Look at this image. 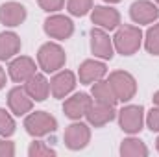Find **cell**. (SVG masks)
<instances>
[{
    "label": "cell",
    "mask_w": 159,
    "mask_h": 157,
    "mask_svg": "<svg viewBox=\"0 0 159 157\" xmlns=\"http://www.w3.org/2000/svg\"><path fill=\"white\" fill-rule=\"evenodd\" d=\"M143 37L144 35L139 26L122 24L117 28V32L113 35V46L122 56H133L135 52H139V48L143 44Z\"/></svg>",
    "instance_id": "6da1fadb"
},
{
    "label": "cell",
    "mask_w": 159,
    "mask_h": 157,
    "mask_svg": "<svg viewBox=\"0 0 159 157\" xmlns=\"http://www.w3.org/2000/svg\"><path fill=\"white\" fill-rule=\"evenodd\" d=\"M65 63H67V54L57 43H44L37 52V65L46 74L61 70Z\"/></svg>",
    "instance_id": "7a4b0ae2"
},
{
    "label": "cell",
    "mask_w": 159,
    "mask_h": 157,
    "mask_svg": "<svg viewBox=\"0 0 159 157\" xmlns=\"http://www.w3.org/2000/svg\"><path fill=\"white\" fill-rule=\"evenodd\" d=\"M24 129L28 135L39 139L44 135H50L57 129V120L46 111H35V113H28L24 118Z\"/></svg>",
    "instance_id": "3957f363"
},
{
    "label": "cell",
    "mask_w": 159,
    "mask_h": 157,
    "mask_svg": "<svg viewBox=\"0 0 159 157\" xmlns=\"http://www.w3.org/2000/svg\"><path fill=\"white\" fill-rule=\"evenodd\" d=\"M107 81L111 83L113 92H115V96H117L119 102H129L135 96V92H137V81L126 70H115V72H111Z\"/></svg>",
    "instance_id": "277c9868"
},
{
    "label": "cell",
    "mask_w": 159,
    "mask_h": 157,
    "mask_svg": "<svg viewBox=\"0 0 159 157\" xmlns=\"http://www.w3.org/2000/svg\"><path fill=\"white\" fill-rule=\"evenodd\" d=\"M63 141H65V146L72 152H78L83 150L89 141H91V128L89 124L81 122V120H74L70 126H67L65 133H63Z\"/></svg>",
    "instance_id": "5b68a950"
},
{
    "label": "cell",
    "mask_w": 159,
    "mask_h": 157,
    "mask_svg": "<svg viewBox=\"0 0 159 157\" xmlns=\"http://www.w3.org/2000/svg\"><path fill=\"white\" fill-rule=\"evenodd\" d=\"M120 129L128 135H135L144 126V109L143 105H124L119 111Z\"/></svg>",
    "instance_id": "8992f818"
},
{
    "label": "cell",
    "mask_w": 159,
    "mask_h": 157,
    "mask_svg": "<svg viewBox=\"0 0 159 157\" xmlns=\"http://www.w3.org/2000/svg\"><path fill=\"white\" fill-rule=\"evenodd\" d=\"M43 28H44V34H46L48 37L57 39V41L69 39V37L74 34V22H72L69 17L59 15V13L50 15V17L44 20Z\"/></svg>",
    "instance_id": "52a82bcc"
},
{
    "label": "cell",
    "mask_w": 159,
    "mask_h": 157,
    "mask_svg": "<svg viewBox=\"0 0 159 157\" xmlns=\"http://www.w3.org/2000/svg\"><path fill=\"white\" fill-rule=\"evenodd\" d=\"M91 52L94 54V57H98L102 61L111 59L115 54L113 37H109V34L98 26H94L91 30Z\"/></svg>",
    "instance_id": "ba28073f"
},
{
    "label": "cell",
    "mask_w": 159,
    "mask_h": 157,
    "mask_svg": "<svg viewBox=\"0 0 159 157\" xmlns=\"http://www.w3.org/2000/svg\"><path fill=\"white\" fill-rule=\"evenodd\" d=\"M91 20L94 26H98L106 32H111L120 26V13L111 6H93Z\"/></svg>",
    "instance_id": "9c48e42d"
},
{
    "label": "cell",
    "mask_w": 159,
    "mask_h": 157,
    "mask_svg": "<svg viewBox=\"0 0 159 157\" xmlns=\"http://www.w3.org/2000/svg\"><path fill=\"white\" fill-rule=\"evenodd\" d=\"M35 72H37V65L28 56H15L9 61V67H7V74H9V78L13 79L15 83H24L28 78H32Z\"/></svg>",
    "instance_id": "30bf717a"
},
{
    "label": "cell",
    "mask_w": 159,
    "mask_h": 157,
    "mask_svg": "<svg viewBox=\"0 0 159 157\" xmlns=\"http://www.w3.org/2000/svg\"><path fill=\"white\" fill-rule=\"evenodd\" d=\"M129 17L135 24H152L159 17V6L152 0H135L129 6Z\"/></svg>",
    "instance_id": "8fae6325"
},
{
    "label": "cell",
    "mask_w": 159,
    "mask_h": 157,
    "mask_svg": "<svg viewBox=\"0 0 159 157\" xmlns=\"http://www.w3.org/2000/svg\"><path fill=\"white\" fill-rule=\"evenodd\" d=\"M7 105L15 117H26L34 109V98L26 92L24 87H13L7 92Z\"/></svg>",
    "instance_id": "7c38bea8"
},
{
    "label": "cell",
    "mask_w": 159,
    "mask_h": 157,
    "mask_svg": "<svg viewBox=\"0 0 159 157\" xmlns=\"http://www.w3.org/2000/svg\"><path fill=\"white\" fill-rule=\"evenodd\" d=\"M117 117V111H115V105H107V104H100V102H94L89 105L85 118H87V124L93 126V128H102L106 124H109L113 118Z\"/></svg>",
    "instance_id": "4fadbf2b"
},
{
    "label": "cell",
    "mask_w": 159,
    "mask_h": 157,
    "mask_svg": "<svg viewBox=\"0 0 159 157\" xmlns=\"http://www.w3.org/2000/svg\"><path fill=\"white\" fill-rule=\"evenodd\" d=\"M76 87V74L70 70H57L50 79V92L54 98H67Z\"/></svg>",
    "instance_id": "5bb4252c"
},
{
    "label": "cell",
    "mask_w": 159,
    "mask_h": 157,
    "mask_svg": "<svg viewBox=\"0 0 159 157\" xmlns=\"http://www.w3.org/2000/svg\"><path fill=\"white\" fill-rule=\"evenodd\" d=\"M91 104H93L91 94H87V92H76V94H72V96H69L65 100L63 113L70 120H81V118L85 117V113H87V109H89Z\"/></svg>",
    "instance_id": "9a60e30c"
},
{
    "label": "cell",
    "mask_w": 159,
    "mask_h": 157,
    "mask_svg": "<svg viewBox=\"0 0 159 157\" xmlns=\"http://www.w3.org/2000/svg\"><path fill=\"white\" fill-rule=\"evenodd\" d=\"M107 76V67L104 61L98 59H85L78 69V78L80 83L83 85H93L98 79H104Z\"/></svg>",
    "instance_id": "2e32d148"
},
{
    "label": "cell",
    "mask_w": 159,
    "mask_h": 157,
    "mask_svg": "<svg viewBox=\"0 0 159 157\" xmlns=\"http://www.w3.org/2000/svg\"><path fill=\"white\" fill-rule=\"evenodd\" d=\"M26 7L20 4V2H6L0 6V24L4 26H9V28H15V26H20L24 20H26Z\"/></svg>",
    "instance_id": "e0dca14e"
},
{
    "label": "cell",
    "mask_w": 159,
    "mask_h": 157,
    "mask_svg": "<svg viewBox=\"0 0 159 157\" xmlns=\"http://www.w3.org/2000/svg\"><path fill=\"white\" fill-rule=\"evenodd\" d=\"M24 89H26V92L34 98V102H43V100H46L48 94H50V81L46 79L44 74L35 72L32 78H28L24 81Z\"/></svg>",
    "instance_id": "ac0fdd59"
},
{
    "label": "cell",
    "mask_w": 159,
    "mask_h": 157,
    "mask_svg": "<svg viewBox=\"0 0 159 157\" xmlns=\"http://www.w3.org/2000/svg\"><path fill=\"white\" fill-rule=\"evenodd\" d=\"M20 37L15 32H2L0 34V61H9L20 52Z\"/></svg>",
    "instance_id": "d6986e66"
},
{
    "label": "cell",
    "mask_w": 159,
    "mask_h": 157,
    "mask_svg": "<svg viewBox=\"0 0 159 157\" xmlns=\"http://www.w3.org/2000/svg\"><path fill=\"white\" fill-rule=\"evenodd\" d=\"M91 96L94 102H100V104H107V105H117V96L113 92V87L107 79H98L93 83V89H91Z\"/></svg>",
    "instance_id": "ffe728a7"
},
{
    "label": "cell",
    "mask_w": 159,
    "mask_h": 157,
    "mask_svg": "<svg viewBox=\"0 0 159 157\" xmlns=\"http://www.w3.org/2000/svg\"><path fill=\"white\" fill-rule=\"evenodd\" d=\"M120 155L122 157H148L146 144L137 137H128L120 142Z\"/></svg>",
    "instance_id": "44dd1931"
},
{
    "label": "cell",
    "mask_w": 159,
    "mask_h": 157,
    "mask_svg": "<svg viewBox=\"0 0 159 157\" xmlns=\"http://www.w3.org/2000/svg\"><path fill=\"white\" fill-rule=\"evenodd\" d=\"M143 39H144L146 52L152 54V56H159V22L146 30V34H144Z\"/></svg>",
    "instance_id": "7402d4cb"
},
{
    "label": "cell",
    "mask_w": 159,
    "mask_h": 157,
    "mask_svg": "<svg viewBox=\"0 0 159 157\" xmlns=\"http://www.w3.org/2000/svg\"><path fill=\"white\" fill-rule=\"evenodd\" d=\"M15 128L17 124H15V118L11 117V113L0 107V137H6V139L11 137L15 133Z\"/></svg>",
    "instance_id": "603a6c76"
},
{
    "label": "cell",
    "mask_w": 159,
    "mask_h": 157,
    "mask_svg": "<svg viewBox=\"0 0 159 157\" xmlns=\"http://www.w3.org/2000/svg\"><path fill=\"white\" fill-rule=\"evenodd\" d=\"M67 9L74 17H85L93 9V0H69Z\"/></svg>",
    "instance_id": "cb8c5ba5"
},
{
    "label": "cell",
    "mask_w": 159,
    "mask_h": 157,
    "mask_svg": "<svg viewBox=\"0 0 159 157\" xmlns=\"http://www.w3.org/2000/svg\"><path fill=\"white\" fill-rule=\"evenodd\" d=\"M57 154L54 148H50L46 142L43 141H34L28 148V155L30 157H54Z\"/></svg>",
    "instance_id": "d4e9b609"
},
{
    "label": "cell",
    "mask_w": 159,
    "mask_h": 157,
    "mask_svg": "<svg viewBox=\"0 0 159 157\" xmlns=\"http://www.w3.org/2000/svg\"><path fill=\"white\" fill-rule=\"evenodd\" d=\"M144 124L148 126L150 131L159 133V107L157 105H154V107L146 113V117H144Z\"/></svg>",
    "instance_id": "484cf974"
},
{
    "label": "cell",
    "mask_w": 159,
    "mask_h": 157,
    "mask_svg": "<svg viewBox=\"0 0 159 157\" xmlns=\"http://www.w3.org/2000/svg\"><path fill=\"white\" fill-rule=\"evenodd\" d=\"M39 2V7L46 13H56L59 9H63L65 6V0H37Z\"/></svg>",
    "instance_id": "4316f807"
},
{
    "label": "cell",
    "mask_w": 159,
    "mask_h": 157,
    "mask_svg": "<svg viewBox=\"0 0 159 157\" xmlns=\"http://www.w3.org/2000/svg\"><path fill=\"white\" fill-rule=\"evenodd\" d=\"M13 155H15V144L11 141H6V137L0 139V157H13Z\"/></svg>",
    "instance_id": "83f0119b"
},
{
    "label": "cell",
    "mask_w": 159,
    "mask_h": 157,
    "mask_svg": "<svg viewBox=\"0 0 159 157\" xmlns=\"http://www.w3.org/2000/svg\"><path fill=\"white\" fill-rule=\"evenodd\" d=\"M4 85H6V72H4V69L0 67V89H4Z\"/></svg>",
    "instance_id": "f1b7e54d"
},
{
    "label": "cell",
    "mask_w": 159,
    "mask_h": 157,
    "mask_svg": "<svg viewBox=\"0 0 159 157\" xmlns=\"http://www.w3.org/2000/svg\"><path fill=\"white\" fill-rule=\"evenodd\" d=\"M152 100H154V105H157V107H159V91L154 92V98H152Z\"/></svg>",
    "instance_id": "f546056e"
},
{
    "label": "cell",
    "mask_w": 159,
    "mask_h": 157,
    "mask_svg": "<svg viewBox=\"0 0 159 157\" xmlns=\"http://www.w3.org/2000/svg\"><path fill=\"white\" fill-rule=\"evenodd\" d=\"M104 2H107V4H119L120 0H104Z\"/></svg>",
    "instance_id": "4dcf8cb0"
},
{
    "label": "cell",
    "mask_w": 159,
    "mask_h": 157,
    "mask_svg": "<svg viewBox=\"0 0 159 157\" xmlns=\"http://www.w3.org/2000/svg\"><path fill=\"white\" fill-rule=\"evenodd\" d=\"M156 148H157V152H159V137H157V141H156Z\"/></svg>",
    "instance_id": "1f68e13d"
},
{
    "label": "cell",
    "mask_w": 159,
    "mask_h": 157,
    "mask_svg": "<svg viewBox=\"0 0 159 157\" xmlns=\"http://www.w3.org/2000/svg\"><path fill=\"white\" fill-rule=\"evenodd\" d=\"M154 2H156V4H157V6H159V0H154Z\"/></svg>",
    "instance_id": "d6a6232c"
}]
</instances>
